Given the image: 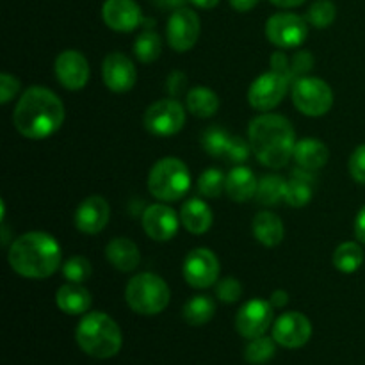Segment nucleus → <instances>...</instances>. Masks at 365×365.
I'll return each mask as SVG.
<instances>
[{"label":"nucleus","instance_id":"nucleus-15","mask_svg":"<svg viewBox=\"0 0 365 365\" xmlns=\"http://www.w3.org/2000/svg\"><path fill=\"white\" fill-rule=\"evenodd\" d=\"M103 82L114 93H127L138 81V71L130 57L121 52H113L103 59Z\"/></svg>","mask_w":365,"mask_h":365},{"label":"nucleus","instance_id":"nucleus-2","mask_svg":"<svg viewBox=\"0 0 365 365\" xmlns=\"http://www.w3.org/2000/svg\"><path fill=\"white\" fill-rule=\"evenodd\" d=\"M248 138L257 159L267 168L280 170L294 155V128L280 114L264 113L253 118L248 127Z\"/></svg>","mask_w":365,"mask_h":365},{"label":"nucleus","instance_id":"nucleus-21","mask_svg":"<svg viewBox=\"0 0 365 365\" xmlns=\"http://www.w3.org/2000/svg\"><path fill=\"white\" fill-rule=\"evenodd\" d=\"M56 303L64 314L68 316H81L86 314L91 307V294L82 284H68L61 285L56 294Z\"/></svg>","mask_w":365,"mask_h":365},{"label":"nucleus","instance_id":"nucleus-42","mask_svg":"<svg viewBox=\"0 0 365 365\" xmlns=\"http://www.w3.org/2000/svg\"><path fill=\"white\" fill-rule=\"evenodd\" d=\"M271 70L277 71V73L284 75L285 78H289V82H294V75H292V70H291V57H287V53L285 52H274L273 56H271Z\"/></svg>","mask_w":365,"mask_h":365},{"label":"nucleus","instance_id":"nucleus-27","mask_svg":"<svg viewBox=\"0 0 365 365\" xmlns=\"http://www.w3.org/2000/svg\"><path fill=\"white\" fill-rule=\"evenodd\" d=\"M214 312H216L214 299L207 294L195 296L184 305V319L191 327H202V324L209 323L214 317Z\"/></svg>","mask_w":365,"mask_h":365},{"label":"nucleus","instance_id":"nucleus-46","mask_svg":"<svg viewBox=\"0 0 365 365\" xmlns=\"http://www.w3.org/2000/svg\"><path fill=\"white\" fill-rule=\"evenodd\" d=\"M259 2L260 0H230V6L234 7L235 11L246 13V11H252Z\"/></svg>","mask_w":365,"mask_h":365},{"label":"nucleus","instance_id":"nucleus-43","mask_svg":"<svg viewBox=\"0 0 365 365\" xmlns=\"http://www.w3.org/2000/svg\"><path fill=\"white\" fill-rule=\"evenodd\" d=\"M185 82H187V78H185L184 73H180V71H173V73L168 77V91H170V95L173 96L180 95Z\"/></svg>","mask_w":365,"mask_h":365},{"label":"nucleus","instance_id":"nucleus-30","mask_svg":"<svg viewBox=\"0 0 365 365\" xmlns=\"http://www.w3.org/2000/svg\"><path fill=\"white\" fill-rule=\"evenodd\" d=\"M274 339L266 337H257L250 341V344L246 346L245 349V359L248 360V364L252 365H262L267 364L274 356V351H277V346H274Z\"/></svg>","mask_w":365,"mask_h":365},{"label":"nucleus","instance_id":"nucleus-39","mask_svg":"<svg viewBox=\"0 0 365 365\" xmlns=\"http://www.w3.org/2000/svg\"><path fill=\"white\" fill-rule=\"evenodd\" d=\"M314 66V57L312 53L307 52V50H302V52H296L294 56L291 57V70L294 78L305 77V73H309Z\"/></svg>","mask_w":365,"mask_h":365},{"label":"nucleus","instance_id":"nucleus-44","mask_svg":"<svg viewBox=\"0 0 365 365\" xmlns=\"http://www.w3.org/2000/svg\"><path fill=\"white\" fill-rule=\"evenodd\" d=\"M355 235L360 242L365 245V205L360 209V212L356 214L355 220Z\"/></svg>","mask_w":365,"mask_h":365},{"label":"nucleus","instance_id":"nucleus-47","mask_svg":"<svg viewBox=\"0 0 365 365\" xmlns=\"http://www.w3.org/2000/svg\"><path fill=\"white\" fill-rule=\"evenodd\" d=\"M185 2H187V0H155V4L160 7V9H173V11L184 7Z\"/></svg>","mask_w":365,"mask_h":365},{"label":"nucleus","instance_id":"nucleus-40","mask_svg":"<svg viewBox=\"0 0 365 365\" xmlns=\"http://www.w3.org/2000/svg\"><path fill=\"white\" fill-rule=\"evenodd\" d=\"M349 173L359 184H365V145H360L349 157Z\"/></svg>","mask_w":365,"mask_h":365},{"label":"nucleus","instance_id":"nucleus-25","mask_svg":"<svg viewBox=\"0 0 365 365\" xmlns=\"http://www.w3.org/2000/svg\"><path fill=\"white\" fill-rule=\"evenodd\" d=\"M253 235L260 245L273 248L284 241V223L274 212L262 210L253 217Z\"/></svg>","mask_w":365,"mask_h":365},{"label":"nucleus","instance_id":"nucleus-49","mask_svg":"<svg viewBox=\"0 0 365 365\" xmlns=\"http://www.w3.org/2000/svg\"><path fill=\"white\" fill-rule=\"evenodd\" d=\"M271 2L274 4V6L278 7H285V9H289V7H296V6H302L305 0H271Z\"/></svg>","mask_w":365,"mask_h":365},{"label":"nucleus","instance_id":"nucleus-1","mask_svg":"<svg viewBox=\"0 0 365 365\" xmlns=\"http://www.w3.org/2000/svg\"><path fill=\"white\" fill-rule=\"evenodd\" d=\"M64 121V106L50 89L34 86L18 100L13 113L16 130L27 139H46L61 128Z\"/></svg>","mask_w":365,"mask_h":365},{"label":"nucleus","instance_id":"nucleus-16","mask_svg":"<svg viewBox=\"0 0 365 365\" xmlns=\"http://www.w3.org/2000/svg\"><path fill=\"white\" fill-rule=\"evenodd\" d=\"M56 75L66 89H82L89 81L88 59L78 50H64L56 59Z\"/></svg>","mask_w":365,"mask_h":365},{"label":"nucleus","instance_id":"nucleus-22","mask_svg":"<svg viewBox=\"0 0 365 365\" xmlns=\"http://www.w3.org/2000/svg\"><path fill=\"white\" fill-rule=\"evenodd\" d=\"M259 182L255 173L246 166H235L227 175V195L234 202H248L255 196Z\"/></svg>","mask_w":365,"mask_h":365},{"label":"nucleus","instance_id":"nucleus-18","mask_svg":"<svg viewBox=\"0 0 365 365\" xmlns=\"http://www.w3.org/2000/svg\"><path fill=\"white\" fill-rule=\"evenodd\" d=\"M103 21L118 32H130L143 24V14L135 0H106L102 7Z\"/></svg>","mask_w":365,"mask_h":365},{"label":"nucleus","instance_id":"nucleus-19","mask_svg":"<svg viewBox=\"0 0 365 365\" xmlns=\"http://www.w3.org/2000/svg\"><path fill=\"white\" fill-rule=\"evenodd\" d=\"M143 228L150 239L166 242L177 235L178 216L168 205H150L143 212Z\"/></svg>","mask_w":365,"mask_h":365},{"label":"nucleus","instance_id":"nucleus-45","mask_svg":"<svg viewBox=\"0 0 365 365\" xmlns=\"http://www.w3.org/2000/svg\"><path fill=\"white\" fill-rule=\"evenodd\" d=\"M269 302L274 309H282V307H285L289 303V294L285 291H282V289H278V291H274L271 294Z\"/></svg>","mask_w":365,"mask_h":365},{"label":"nucleus","instance_id":"nucleus-48","mask_svg":"<svg viewBox=\"0 0 365 365\" xmlns=\"http://www.w3.org/2000/svg\"><path fill=\"white\" fill-rule=\"evenodd\" d=\"M189 2L192 6L200 7V9H212V7H216L220 4V0H189Z\"/></svg>","mask_w":365,"mask_h":365},{"label":"nucleus","instance_id":"nucleus-12","mask_svg":"<svg viewBox=\"0 0 365 365\" xmlns=\"http://www.w3.org/2000/svg\"><path fill=\"white\" fill-rule=\"evenodd\" d=\"M220 260L210 250L196 248L184 260V278L191 287L209 289L217 284Z\"/></svg>","mask_w":365,"mask_h":365},{"label":"nucleus","instance_id":"nucleus-31","mask_svg":"<svg viewBox=\"0 0 365 365\" xmlns=\"http://www.w3.org/2000/svg\"><path fill=\"white\" fill-rule=\"evenodd\" d=\"M160 50H163V43L160 38L152 31H146L143 34L138 36L134 43V52L141 63H153V61L159 59Z\"/></svg>","mask_w":365,"mask_h":365},{"label":"nucleus","instance_id":"nucleus-26","mask_svg":"<svg viewBox=\"0 0 365 365\" xmlns=\"http://www.w3.org/2000/svg\"><path fill=\"white\" fill-rule=\"evenodd\" d=\"M185 103H187V110L198 118H210L217 113L220 109V98L216 93L209 88H192L185 96Z\"/></svg>","mask_w":365,"mask_h":365},{"label":"nucleus","instance_id":"nucleus-33","mask_svg":"<svg viewBox=\"0 0 365 365\" xmlns=\"http://www.w3.org/2000/svg\"><path fill=\"white\" fill-rule=\"evenodd\" d=\"M198 191L202 192L205 198H220L221 192L227 191V177L221 170L216 168H209L200 175L198 180Z\"/></svg>","mask_w":365,"mask_h":365},{"label":"nucleus","instance_id":"nucleus-4","mask_svg":"<svg viewBox=\"0 0 365 365\" xmlns=\"http://www.w3.org/2000/svg\"><path fill=\"white\" fill-rule=\"evenodd\" d=\"M77 344L86 355L106 360L121 349V330L116 321L103 312H89L77 327Z\"/></svg>","mask_w":365,"mask_h":365},{"label":"nucleus","instance_id":"nucleus-7","mask_svg":"<svg viewBox=\"0 0 365 365\" xmlns=\"http://www.w3.org/2000/svg\"><path fill=\"white\" fill-rule=\"evenodd\" d=\"M292 102L305 116L319 118L334 106V91L323 78L299 77L292 84Z\"/></svg>","mask_w":365,"mask_h":365},{"label":"nucleus","instance_id":"nucleus-13","mask_svg":"<svg viewBox=\"0 0 365 365\" xmlns=\"http://www.w3.org/2000/svg\"><path fill=\"white\" fill-rule=\"evenodd\" d=\"M271 323H273V305L271 302L260 298L250 299L246 305H242L237 314V319H235L237 331L250 341L262 337L269 330Z\"/></svg>","mask_w":365,"mask_h":365},{"label":"nucleus","instance_id":"nucleus-41","mask_svg":"<svg viewBox=\"0 0 365 365\" xmlns=\"http://www.w3.org/2000/svg\"><path fill=\"white\" fill-rule=\"evenodd\" d=\"M20 91V81L14 75H0V103H7Z\"/></svg>","mask_w":365,"mask_h":365},{"label":"nucleus","instance_id":"nucleus-28","mask_svg":"<svg viewBox=\"0 0 365 365\" xmlns=\"http://www.w3.org/2000/svg\"><path fill=\"white\" fill-rule=\"evenodd\" d=\"M364 264V252L356 242H342L334 252V266L337 271L346 274H351L359 271Z\"/></svg>","mask_w":365,"mask_h":365},{"label":"nucleus","instance_id":"nucleus-24","mask_svg":"<svg viewBox=\"0 0 365 365\" xmlns=\"http://www.w3.org/2000/svg\"><path fill=\"white\" fill-rule=\"evenodd\" d=\"M180 221L191 234H205L212 227V210L203 200L191 198L182 205Z\"/></svg>","mask_w":365,"mask_h":365},{"label":"nucleus","instance_id":"nucleus-14","mask_svg":"<svg viewBox=\"0 0 365 365\" xmlns=\"http://www.w3.org/2000/svg\"><path fill=\"white\" fill-rule=\"evenodd\" d=\"M310 335H312V324L305 314L287 312L278 317L277 323L273 324V339L284 348H302L309 342Z\"/></svg>","mask_w":365,"mask_h":365},{"label":"nucleus","instance_id":"nucleus-9","mask_svg":"<svg viewBox=\"0 0 365 365\" xmlns=\"http://www.w3.org/2000/svg\"><path fill=\"white\" fill-rule=\"evenodd\" d=\"M266 38L278 48H298L309 38V21L294 13H277L266 21Z\"/></svg>","mask_w":365,"mask_h":365},{"label":"nucleus","instance_id":"nucleus-11","mask_svg":"<svg viewBox=\"0 0 365 365\" xmlns=\"http://www.w3.org/2000/svg\"><path fill=\"white\" fill-rule=\"evenodd\" d=\"M200 29V18L195 11L187 7L173 11L166 27L168 45L175 52H187L198 41Z\"/></svg>","mask_w":365,"mask_h":365},{"label":"nucleus","instance_id":"nucleus-37","mask_svg":"<svg viewBox=\"0 0 365 365\" xmlns=\"http://www.w3.org/2000/svg\"><path fill=\"white\" fill-rule=\"evenodd\" d=\"M216 296L223 303H235L242 296V285L239 284L237 278L227 277L216 284Z\"/></svg>","mask_w":365,"mask_h":365},{"label":"nucleus","instance_id":"nucleus-32","mask_svg":"<svg viewBox=\"0 0 365 365\" xmlns=\"http://www.w3.org/2000/svg\"><path fill=\"white\" fill-rule=\"evenodd\" d=\"M337 16V7L331 0H316L307 11V21L316 29L330 27Z\"/></svg>","mask_w":365,"mask_h":365},{"label":"nucleus","instance_id":"nucleus-17","mask_svg":"<svg viewBox=\"0 0 365 365\" xmlns=\"http://www.w3.org/2000/svg\"><path fill=\"white\" fill-rule=\"evenodd\" d=\"M110 217L109 203L106 198L98 195L88 196L81 205L75 210V227L82 232V234L95 235L100 234L103 228L107 227Z\"/></svg>","mask_w":365,"mask_h":365},{"label":"nucleus","instance_id":"nucleus-3","mask_svg":"<svg viewBox=\"0 0 365 365\" xmlns=\"http://www.w3.org/2000/svg\"><path fill=\"white\" fill-rule=\"evenodd\" d=\"M7 260L14 273L24 278H48L61 264V246L45 232H29L11 245Z\"/></svg>","mask_w":365,"mask_h":365},{"label":"nucleus","instance_id":"nucleus-34","mask_svg":"<svg viewBox=\"0 0 365 365\" xmlns=\"http://www.w3.org/2000/svg\"><path fill=\"white\" fill-rule=\"evenodd\" d=\"M230 139L232 135L228 134L225 128L210 127L203 132V138H202L203 150H205L210 157H225Z\"/></svg>","mask_w":365,"mask_h":365},{"label":"nucleus","instance_id":"nucleus-8","mask_svg":"<svg viewBox=\"0 0 365 365\" xmlns=\"http://www.w3.org/2000/svg\"><path fill=\"white\" fill-rule=\"evenodd\" d=\"M143 123H145L146 130L157 138L175 135L184 128L185 109L175 98L157 100L146 109Z\"/></svg>","mask_w":365,"mask_h":365},{"label":"nucleus","instance_id":"nucleus-10","mask_svg":"<svg viewBox=\"0 0 365 365\" xmlns=\"http://www.w3.org/2000/svg\"><path fill=\"white\" fill-rule=\"evenodd\" d=\"M287 89L289 78L271 70L252 82L248 91V102L253 109L267 113V110L274 109L284 100Z\"/></svg>","mask_w":365,"mask_h":365},{"label":"nucleus","instance_id":"nucleus-6","mask_svg":"<svg viewBox=\"0 0 365 365\" xmlns=\"http://www.w3.org/2000/svg\"><path fill=\"white\" fill-rule=\"evenodd\" d=\"M191 187V173L185 163L177 157L157 160L148 175V189L152 196L163 202H177Z\"/></svg>","mask_w":365,"mask_h":365},{"label":"nucleus","instance_id":"nucleus-20","mask_svg":"<svg viewBox=\"0 0 365 365\" xmlns=\"http://www.w3.org/2000/svg\"><path fill=\"white\" fill-rule=\"evenodd\" d=\"M106 257L113 267L121 273H130L141 262V253L135 242L127 237H116L107 245Z\"/></svg>","mask_w":365,"mask_h":365},{"label":"nucleus","instance_id":"nucleus-23","mask_svg":"<svg viewBox=\"0 0 365 365\" xmlns=\"http://www.w3.org/2000/svg\"><path fill=\"white\" fill-rule=\"evenodd\" d=\"M292 159L296 160V164L307 170H321L324 164L330 159V150L324 145L323 141L314 138H305L302 141L296 143L294 155Z\"/></svg>","mask_w":365,"mask_h":365},{"label":"nucleus","instance_id":"nucleus-5","mask_svg":"<svg viewBox=\"0 0 365 365\" xmlns=\"http://www.w3.org/2000/svg\"><path fill=\"white\" fill-rule=\"evenodd\" d=\"M171 298L170 287L160 277L153 273H139L128 282L125 299L135 314L155 316L168 307Z\"/></svg>","mask_w":365,"mask_h":365},{"label":"nucleus","instance_id":"nucleus-36","mask_svg":"<svg viewBox=\"0 0 365 365\" xmlns=\"http://www.w3.org/2000/svg\"><path fill=\"white\" fill-rule=\"evenodd\" d=\"M93 273L91 262H89L86 257L75 255L71 259H68L63 266V274L68 282H73V284H82V282L88 280Z\"/></svg>","mask_w":365,"mask_h":365},{"label":"nucleus","instance_id":"nucleus-38","mask_svg":"<svg viewBox=\"0 0 365 365\" xmlns=\"http://www.w3.org/2000/svg\"><path fill=\"white\" fill-rule=\"evenodd\" d=\"M252 152L253 150H252V145H250V143H246L242 138H237V135H232L230 143H228L227 153H225V159L230 160V163H235V164L245 163Z\"/></svg>","mask_w":365,"mask_h":365},{"label":"nucleus","instance_id":"nucleus-29","mask_svg":"<svg viewBox=\"0 0 365 365\" xmlns=\"http://www.w3.org/2000/svg\"><path fill=\"white\" fill-rule=\"evenodd\" d=\"M285 184L287 182L280 175H267L260 178L259 187H257L255 198L260 205H277L285 196Z\"/></svg>","mask_w":365,"mask_h":365},{"label":"nucleus","instance_id":"nucleus-35","mask_svg":"<svg viewBox=\"0 0 365 365\" xmlns=\"http://www.w3.org/2000/svg\"><path fill=\"white\" fill-rule=\"evenodd\" d=\"M285 202L291 207H305L312 200V184L302 178L291 177L285 184Z\"/></svg>","mask_w":365,"mask_h":365}]
</instances>
